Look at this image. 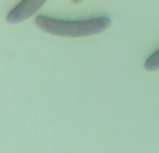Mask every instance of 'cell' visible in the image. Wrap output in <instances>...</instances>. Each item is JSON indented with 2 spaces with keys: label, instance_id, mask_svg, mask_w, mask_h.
Segmentation results:
<instances>
[{
  "label": "cell",
  "instance_id": "cell-1",
  "mask_svg": "<svg viewBox=\"0 0 159 153\" xmlns=\"http://www.w3.org/2000/svg\"><path fill=\"white\" fill-rule=\"evenodd\" d=\"M35 25L42 31L63 37H83L103 33L111 26V19L107 16L85 20H60L44 15L34 19Z\"/></svg>",
  "mask_w": 159,
  "mask_h": 153
},
{
  "label": "cell",
  "instance_id": "cell-2",
  "mask_svg": "<svg viewBox=\"0 0 159 153\" xmlns=\"http://www.w3.org/2000/svg\"><path fill=\"white\" fill-rule=\"evenodd\" d=\"M47 0H21L7 15V21L10 24H18L34 14Z\"/></svg>",
  "mask_w": 159,
  "mask_h": 153
},
{
  "label": "cell",
  "instance_id": "cell-3",
  "mask_svg": "<svg viewBox=\"0 0 159 153\" xmlns=\"http://www.w3.org/2000/svg\"><path fill=\"white\" fill-rule=\"evenodd\" d=\"M144 68L147 71H156L159 69V49L152 53L144 63Z\"/></svg>",
  "mask_w": 159,
  "mask_h": 153
},
{
  "label": "cell",
  "instance_id": "cell-4",
  "mask_svg": "<svg viewBox=\"0 0 159 153\" xmlns=\"http://www.w3.org/2000/svg\"><path fill=\"white\" fill-rule=\"evenodd\" d=\"M73 1V3H75V4H79V3H81L83 0H72Z\"/></svg>",
  "mask_w": 159,
  "mask_h": 153
}]
</instances>
